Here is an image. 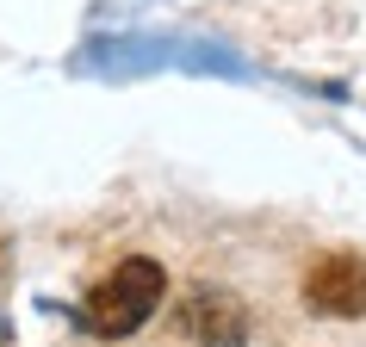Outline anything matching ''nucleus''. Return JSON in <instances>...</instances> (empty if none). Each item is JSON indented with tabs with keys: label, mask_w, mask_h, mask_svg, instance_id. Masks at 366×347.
Wrapping results in <instances>:
<instances>
[{
	"label": "nucleus",
	"mask_w": 366,
	"mask_h": 347,
	"mask_svg": "<svg viewBox=\"0 0 366 347\" xmlns=\"http://www.w3.org/2000/svg\"><path fill=\"white\" fill-rule=\"evenodd\" d=\"M162 291H168L162 261L131 254V261H118V267L81 298V328H87V335H106V341H124V335H137V328L155 316Z\"/></svg>",
	"instance_id": "obj_1"
},
{
	"label": "nucleus",
	"mask_w": 366,
	"mask_h": 347,
	"mask_svg": "<svg viewBox=\"0 0 366 347\" xmlns=\"http://www.w3.org/2000/svg\"><path fill=\"white\" fill-rule=\"evenodd\" d=\"M174 328H180L193 347H242V341H249V310L236 304L230 291L199 286V291H187V298H180Z\"/></svg>",
	"instance_id": "obj_2"
},
{
	"label": "nucleus",
	"mask_w": 366,
	"mask_h": 347,
	"mask_svg": "<svg viewBox=\"0 0 366 347\" xmlns=\"http://www.w3.org/2000/svg\"><path fill=\"white\" fill-rule=\"evenodd\" d=\"M305 304L323 316H366V261L354 254H323L305 273Z\"/></svg>",
	"instance_id": "obj_3"
},
{
	"label": "nucleus",
	"mask_w": 366,
	"mask_h": 347,
	"mask_svg": "<svg viewBox=\"0 0 366 347\" xmlns=\"http://www.w3.org/2000/svg\"><path fill=\"white\" fill-rule=\"evenodd\" d=\"M0 267H6V236H0Z\"/></svg>",
	"instance_id": "obj_4"
}]
</instances>
